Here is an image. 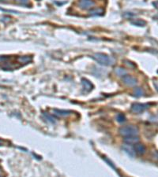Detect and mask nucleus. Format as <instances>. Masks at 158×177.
I'll list each match as a JSON object with an SVG mask.
<instances>
[{
    "label": "nucleus",
    "mask_w": 158,
    "mask_h": 177,
    "mask_svg": "<svg viewBox=\"0 0 158 177\" xmlns=\"http://www.w3.org/2000/svg\"><path fill=\"white\" fill-rule=\"evenodd\" d=\"M93 57L99 64L103 65H112L114 64L115 61L112 57H109V56L106 55L104 54H95L93 55Z\"/></svg>",
    "instance_id": "nucleus-1"
},
{
    "label": "nucleus",
    "mask_w": 158,
    "mask_h": 177,
    "mask_svg": "<svg viewBox=\"0 0 158 177\" xmlns=\"http://www.w3.org/2000/svg\"><path fill=\"white\" fill-rule=\"evenodd\" d=\"M120 133L123 136H138V129L135 126L133 125H128V126H125L122 127L120 129Z\"/></svg>",
    "instance_id": "nucleus-2"
},
{
    "label": "nucleus",
    "mask_w": 158,
    "mask_h": 177,
    "mask_svg": "<svg viewBox=\"0 0 158 177\" xmlns=\"http://www.w3.org/2000/svg\"><path fill=\"white\" fill-rule=\"evenodd\" d=\"M149 106L148 104H142V103H134L131 106V110L135 113H140L144 112L148 109Z\"/></svg>",
    "instance_id": "nucleus-3"
},
{
    "label": "nucleus",
    "mask_w": 158,
    "mask_h": 177,
    "mask_svg": "<svg viewBox=\"0 0 158 177\" xmlns=\"http://www.w3.org/2000/svg\"><path fill=\"white\" fill-rule=\"evenodd\" d=\"M123 149L124 150L125 152L130 157H131V158H134V157H135V150H134V148L130 146V144H128V143H127V144H125L124 146H123Z\"/></svg>",
    "instance_id": "nucleus-4"
},
{
    "label": "nucleus",
    "mask_w": 158,
    "mask_h": 177,
    "mask_svg": "<svg viewBox=\"0 0 158 177\" xmlns=\"http://www.w3.org/2000/svg\"><path fill=\"white\" fill-rule=\"evenodd\" d=\"M123 82L129 86H134L137 83V80L130 76H124L123 78Z\"/></svg>",
    "instance_id": "nucleus-5"
},
{
    "label": "nucleus",
    "mask_w": 158,
    "mask_h": 177,
    "mask_svg": "<svg viewBox=\"0 0 158 177\" xmlns=\"http://www.w3.org/2000/svg\"><path fill=\"white\" fill-rule=\"evenodd\" d=\"M94 2L92 0H81L80 2V6L82 9H90V7L94 6Z\"/></svg>",
    "instance_id": "nucleus-6"
},
{
    "label": "nucleus",
    "mask_w": 158,
    "mask_h": 177,
    "mask_svg": "<svg viewBox=\"0 0 158 177\" xmlns=\"http://www.w3.org/2000/svg\"><path fill=\"white\" fill-rule=\"evenodd\" d=\"M139 139L138 137H136V136H127L124 139L125 142L128 143V144H132V143H136V142H138Z\"/></svg>",
    "instance_id": "nucleus-7"
},
{
    "label": "nucleus",
    "mask_w": 158,
    "mask_h": 177,
    "mask_svg": "<svg viewBox=\"0 0 158 177\" xmlns=\"http://www.w3.org/2000/svg\"><path fill=\"white\" fill-rule=\"evenodd\" d=\"M134 150H135V152L138 154H143L146 152V147H145L144 145L140 144H136L135 146H134Z\"/></svg>",
    "instance_id": "nucleus-8"
},
{
    "label": "nucleus",
    "mask_w": 158,
    "mask_h": 177,
    "mask_svg": "<svg viewBox=\"0 0 158 177\" xmlns=\"http://www.w3.org/2000/svg\"><path fill=\"white\" fill-rule=\"evenodd\" d=\"M82 85L84 89L86 90V91L89 92L92 90L93 88V85H92V83H90V81L86 80H82Z\"/></svg>",
    "instance_id": "nucleus-9"
},
{
    "label": "nucleus",
    "mask_w": 158,
    "mask_h": 177,
    "mask_svg": "<svg viewBox=\"0 0 158 177\" xmlns=\"http://www.w3.org/2000/svg\"><path fill=\"white\" fill-rule=\"evenodd\" d=\"M54 113L60 116H67L71 113V111H67V110H59V109H54Z\"/></svg>",
    "instance_id": "nucleus-10"
},
{
    "label": "nucleus",
    "mask_w": 158,
    "mask_h": 177,
    "mask_svg": "<svg viewBox=\"0 0 158 177\" xmlns=\"http://www.w3.org/2000/svg\"><path fill=\"white\" fill-rule=\"evenodd\" d=\"M143 94H144V92L140 87H137L134 91V95L136 96V97H141V96L143 95Z\"/></svg>",
    "instance_id": "nucleus-11"
},
{
    "label": "nucleus",
    "mask_w": 158,
    "mask_h": 177,
    "mask_svg": "<svg viewBox=\"0 0 158 177\" xmlns=\"http://www.w3.org/2000/svg\"><path fill=\"white\" fill-rule=\"evenodd\" d=\"M116 119H117L118 122H120V123H123V122H124L125 120H126V117H125V116L123 114V113H120V114L117 115Z\"/></svg>",
    "instance_id": "nucleus-12"
},
{
    "label": "nucleus",
    "mask_w": 158,
    "mask_h": 177,
    "mask_svg": "<svg viewBox=\"0 0 158 177\" xmlns=\"http://www.w3.org/2000/svg\"><path fill=\"white\" fill-rule=\"evenodd\" d=\"M116 73H117V75H119V76H120V77H122V76H124L125 74H126V71H125L123 69H121V68H119L116 70Z\"/></svg>",
    "instance_id": "nucleus-13"
},
{
    "label": "nucleus",
    "mask_w": 158,
    "mask_h": 177,
    "mask_svg": "<svg viewBox=\"0 0 158 177\" xmlns=\"http://www.w3.org/2000/svg\"><path fill=\"white\" fill-rule=\"evenodd\" d=\"M18 3L21 4V5H28L29 4V0H16Z\"/></svg>",
    "instance_id": "nucleus-14"
},
{
    "label": "nucleus",
    "mask_w": 158,
    "mask_h": 177,
    "mask_svg": "<svg viewBox=\"0 0 158 177\" xmlns=\"http://www.w3.org/2000/svg\"><path fill=\"white\" fill-rule=\"evenodd\" d=\"M100 12H103V11H101V10H97V11H91V14H93V15H98V14H100L99 13Z\"/></svg>",
    "instance_id": "nucleus-15"
},
{
    "label": "nucleus",
    "mask_w": 158,
    "mask_h": 177,
    "mask_svg": "<svg viewBox=\"0 0 158 177\" xmlns=\"http://www.w3.org/2000/svg\"><path fill=\"white\" fill-rule=\"evenodd\" d=\"M44 116H45L46 118H47V119H48V120H49L50 122H51V123H54V119H53L52 117H51V116H50L49 115H47V114H44Z\"/></svg>",
    "instance_id": "nucleus-16"
},
{
    "label": "nucleus",
    "mask_w": 158,
    "mask_h": 177,
    "mask_svg": "<svg viewBox=\"0 0 158 177\" xmlns=\"http://www.w3.org/2000/svg\"><path fill=\"white\" fill-rule=\"evenodd\" d=\"M2 144H3V142H2V141L0 139V146H2Z\"/></svg>",
    "instance_id": "nucleus-17"
},
{
    "label": "nucleus",
    "mask_w": 158,
    "mask_h": 177,
    "mask_svg": "<svg viewBox=\"0 0 158 177\" xmlns=\"http://www.w3.org/2000/svg\"><path fill=\"white\" fill-rule=\"evenodd\" d=\"M155 85H156V89H157V90H158V83H156V84H155Z\"/></svg>",
    "instance_id": "nucleus-18"
},
{
    "label": "nucleus",
    "mask_w": 158,
    "mask_h": 177,
    "mask_svg": "<svg viewBox=\"0 0 158 177\" xmlns=\"http://www.w3.org/2000/svg\"><path fill=\"white\" fill-rule=\"evenodd\" d=\"M2 1H6V0H0V2H2Z\"/></svg>",
    "instance_id": "nucleus-19"
}]
</instances>
